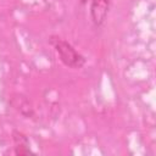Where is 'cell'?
<instances>
[{
	"mask_svg": "<svg viewBox=\"0 0 156 156\" xmlns=\"http://www.w3.org/2000/svg\"><path fill=\"white\" fill-rule=\"evenodd\" d=\"M111 2L112 0H93L90 6V15L93 22L96 26H100L105 21Z\"/></svg>",
	"mask_w": 156,
	"mask_h": 156,
	"instance_id": "cell-2",
	"label": "cell"
},
{
	"mask_svg": "<svg viewBox=\"0 0 156 156\" xmlns=\"http://www.w3.org/2000/svg\"><path fill=\"white\" fill-rule=\"evenodd\" d=\"M54 45H55V49L61 58V61L71 67V68H80L84 63H85V58L79 55L73 48L72 45H69L68 43L61 40V39H55L52 40Z\"/></svg>",
	"mask_w": 156,
	"mask_h": 156,
	"instance_id": "cell-1",
	"label": "cell"
}]
</instances>
